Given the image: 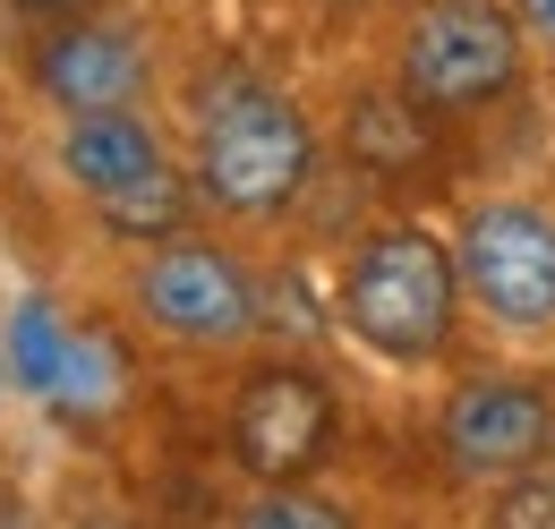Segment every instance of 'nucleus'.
<instances>
[{
    "label": "nucleus",
    "mask_w": 555,
    "mask_h": 529,
    "mask_svg": "<svg viewBox=\"0 0 555 529\" xmlns=\"http://www.w3.org/2000/svg\"><path fill=\"white\" fill-rule=\"evenodd\" d=\"M317 171V137L299 120V103L231 68L197 94V189L222 214H282Z\"/></svg>",
    "instance_id": "f257e3e1"
},
{
    "label": "nucleus",
    "mask_w": 555,
    "mask_h": 529,
    "mask_svg": "<svg viewBox=\"0 0 555 529\" xmlns=\"http://www.w3.org/2000/svg\"><path fill=\"white\" fill-rule=\"evenodd\" d=\"M462 308V273L453 248H436L427 231H376L343 273V325L376 359H436L453 341Z\"/></svg>",
    "instance_id": "f03ea898"
},
{
    "label": "nucleus",
    "mask_w": 555,
    "mask_h": 529,
    "mask_svg": "<svg viewBox=\"0 0 555 529\" xmlns=\"http://www.w3.org/2000/svg\"><path fill=\"white\" fill-rule=\"evenodd\" d=\"M61 171L77 180V197L94 205L120 240H171L189 214V180L163 154V137L138 112H86L61 137Z\"/></svg>",
    "instance_id": "7ed1b4c3"
},
{
    "label": "nucleus",
    "mask_w": 555,
    "mask_h": 529,
    "mask_svg": "<svg viewBox=\"0 0 555 529\" xmlns=\"http://www.w3.org/2000/svg\"><path fill=\"white\" fill-rule=\"evenodd\" d=\"M462 299L495 333H555V205L530 197H487L462 222Z\"/></svg>",
    "instance_id": "20e7f679"
},
{
    "label": "nucleus",
    "mask_w": 555,
    "mask_h": 529,
    "mask_svg": "<svg viewBox=\"0 0 555 529\" xmlns=\"http://www.w3.org/2000/svg\"><path fill=\"white\" fill-rule=\"evenodd\" d=\"M521 77V17L504 0H436L402 43V86L427 112H479Z\"/></svg>",
    "instance_id": "39448f33"
},
{
    "label": "nucleus",
    "mask_w": 555,
    "mask_h": 529,
    "mask_svg": "<svg viewBox=\"0 0 555 529\" xmlns=\"http://www.w3.org/2000/svg\"><path fill=\"white\" fill-rule=\"evenodd\" d=\"M334 444V393L308 367H257L231 401V453L257 478H308Z\"/></svg>",
    "instance_id": "423d86ee"
},
{
    "label": "nucleus",
    "mask_w": 555,
    "mask_h": 529,
    "mask_svg": "<svg viewBox=\"0 0 555 529\" xmlns=\"http://www.w3.org/2000/svg\"><path fill=\"white\" fill-rule=\"evenodd\" d=\"M138 308L154 333L171 341H240L257 325V282L222 248H197V240H163L154 264L138 273Z\"/></svg>",
    "instance_id": "0eeeda50"
},
{
    "label": "nucleus",
    "mask_w": 555,
    "mask_h": 529,
    "mask_svg": "<svg viewBox=\"0 0 555 529\" xmlns=\"http://www.w3.org/2000/svg\"><path fill=\"white\" fill-rule=\"evenodd\" d=\"M555 453V401L521 376H487L444 401V462L470 478H513Z\"/></svg>",
    "instance_id": "6e6552de"
},
{
    "label": "nucleus",
    "mask_w": 555,
    "mask_h": 529,
    "mask_svg": "<svg viewBox=\"0 0 555 529\" xmlns=\"http://www.w3.org/2000/svg\"><path fill=\"white\" fill-rule=\"evenodd\" d=\"M43 94L86 120V112H129L145 94V52L129 26H61L43 43Z\"/></svg>",
    "instance_id": "1a4fd4ad"
},
{
    "label": "nucleus",
    "mask_w": 555,
    "mask_h": 529,
    "mask_svg": "<svg viewBox=\"0 0 555 529\" xmlns=\"http://www.w3.org/2000/svg\"><path fill=\"white\" fill-rule=\"evenodd\" d=\"M350 154L376 163V171L418 163V154H427V103H418L411 86H402V94H359V103H350Z\"/></svg>",
    "instance_id": "9d476101"
},
{
    "label": "nucleus",
    "mask_w": 555,
    "mask_h": 529,
    "mask_svg": "<svg viewBox=\"0 0 555 529\" xmlns=\"http://www.w3.org/2000/svg\"><path fill=\"white\" fill-rule=\"evenodd\" d=\"M52 410L61 418H103L112 401H120V350L103 341V333H69V350H61V376H52Z\"/></svg>",
    "instance_id": "9b49d317"
},
{
    "label": "nucleus",
    "mask_w": 555,
    "mask_h": 529,
    "mask_svg": "<svg viewBox=\"0 0 555 529\" xmlns=\"http://www.w3.org/2000/svg\"><path fill=\"white\" fill-rule=\"evenodd\" d=\"M61 350H69V325L52 317V299L26 291V299L9 308V376L43 401V393H52V376H61Z\"/></svg>",
    "instance_id": "f8f14e48"
},
{
    "label": "nucleus",
    "mask_w": 555,
    "mask_h": 529,
    "mask_svg": "<svg viewBox=\"0 0 555 529\" xmlns=\"http://www.w3.org/2000/svg\"><path fill=\"white\" fill-rule=\"evenodd\" d=\"M240 529H350L343 504H325V495H308V487H291L282 478L274 495H257L248 513H240Z\"/></svg>",
    "instance_id": "ddd939ff"
},
{
    "label": "nucleus",
    "mask_w": 555,
    "mask_h": 529,
    "mask_svg": "<svg viewBox=\"0 0 555 529\" xmlns=\"http://www.w3.org/2000/svg\"><path fill=\"white\" fill-rule=\"evenodd\" d=\"M487 529H555V469H513Z\"/></svg>",
    "instance_id": "4468645a"
},
{
    "label": "nucleus",
    "mask_w": 555,
    "mask_h": 529,
    "mask_svg": "<svg viewBox=\"0 0 555 529\" xmlns=\"http://www.w3.org/2000/svg\"><path fill=\"white\" fill-rule=\"evenodd\" d=\"M513 17H521V26H530V35L555 52V0H513Z\"/></svg>",
    "instance_id": "2eb2a0df"
},
{
    "label": "nucleus",
    "mask_w": 555,
    "mask_h": 529,
    "mask_svg": "<svg viewBox=\"0 0 555 529\" xmlns=\"http://www.w3.org/2000/svg\"><path fill=\"white\" fill-rule=\"evenodd\" d=\"M17 17H77V9H94V0H9Z\"/></svg>",
    "instance_id": "dca6fc26"
},
{
    "label": "nucleus",
    "mask_w": 555,
    "mask_h": 529,
    "mask_svg": "<svg viewBox=\"0 0 555 529\" xmlns=\"http://www.w3.org/2000/svg\"><path fill=\"white\" fill-rule=\"evenodd\" d=\"M0 529H26V504H17L9 487H0Z\"/></svg>",
    "instance_id": "f3484780"
},
{
    "label": "nucleus",
    "mask_w": 555,
    "mask_h": 529,
    "mask_svg": "<svg viewBox=\"0 0 555 529\" xmlns=\"http://www.w3.org/2000/svg\"><path fill=\"white\" fill-rule=\"evenodd\" d=\"M0 393H9V350H0Z\"/></svg>",
    "instance_id": "a211bd4d"
},
{
    "label": "nucleus",
    "mask_w": 555,
    "mask_h": 529,
    "mask_svg": "<svg viewBox=\"0 0 555 529\" xmlns=\"http://www.w3.org/2000/svg\"><path fill=\"white\" fill-rule=\"evenodd\" d=\"M86 529H120V521H86Z\"/></svg>",
    "instance_id": "6ab92c4d"
}]
</instances>
